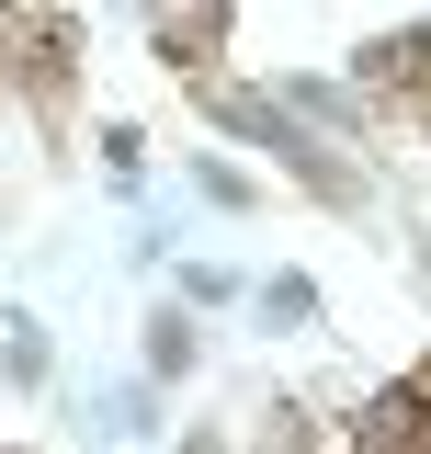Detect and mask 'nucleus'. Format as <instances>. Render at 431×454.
Returning <instances> with one entry per match:
<instances>
[{"label":"nucleus","mask_w":431,"mask_h":454,"mask_svg":"<svg viewBox=\"0 0 431 454\" xmlns=\"http://www.w3.org/2000/svg\"><path fill=\"white\" fill-rule=\"evenodd\" d=\"M227 23H239V0H182V12H148V57H170V68H182V91H193V80H216Z\"/></svg>","instance_id":"f257e3e1"},{"label":"nucleus","mask_w":431,"mask_h":454,"mask_svg":"<svg viewBox=\"0 0 431 454\" xmlns=\"http://www.w3.org/2000/svg\"><path fill=\"white\" fill-rule=\"evenodd\" d=\"M137 364H148V387H182V375L205 364V330H193V307H160V318L137 330Z\"/></svg>","instance_id":"f03ea898"},{"label":"nucleus","mask_w":431,"mask_h":454,"mask_svg":"<svg viewBox=\"0 0 431 454\" xmlns=\"http://www.w3.org/2000/svg\"><path fill=\"white\" fill-rule=\"evenodd\" d=\"M193 193L216 216H262V170H239V160H193Z\"/></svg>","instance_id":"7ed1b4c3"},{"label":"nucleus","mask_w":431,"mask_h":454,"mask_svg":"<svg viewBox=\"0 0 431 454\" xmlns=\"http://www.w3.org/2000/svg\"><path fill=\"white\" fill-rule=\"evenodd\" d=\"M307 318H318V284H307V273H272L262 284V330H307Z\"/></svg>","instance_id":"20e7f679"},{"label":"nucleus","mask_w":431,"mask_h":454,"mask_svg":"<svg viewBox=\"0 0 431 454\" xmlns=\"http://www.w3.org/2000/svg\"><path fill=\"white\" fill-rule=\"evenodd\" d=\"M46 364H57V352H46V330L23 318V330H12V352H0V375H12V387L35 397V387H46Z\"/></svg>","instance_id":"39448f33"},{"label":"nucleus","mask_w":431,"mask_h":454,"mask_svg":"<svg viewBox=\"0 0 431 454\" xmlns=\"http://www.w3.org/2000/svg\"><path fill=\"white\" fill-rule=\"evenodd\" d=\"M182 295H193V307H227V295H250V284L216 273V262H193V273H182Z\"/></svg>","instance_id":"423d86ee"},{"label":"nucleus","mask_w":431,"mask_h":454,"mask_svg":"<svg viewBox=\"0 0 431 454\" xmlns=\"http://www.w3.org/2000/svg\"><path fill=\"white\" fill-rule=\"evenodd\" d=\"M182 454H250V443H239V420H182Z\"/></svg>","instance_id":"0eeeda50"},{"label":"nucleus","mask_w":431,"mask_h":454,"mask_svg":"<svg viewBox=\"0 0 431 454\" xmlns=\"http://www.w3.org/2000/svg\"><path fill=\"white\" fill-rule=\"evenodd\" d=\"M0 454H35V443H0Z\"/></svg>","instance_id":"6e6552de"}]
</instances>
